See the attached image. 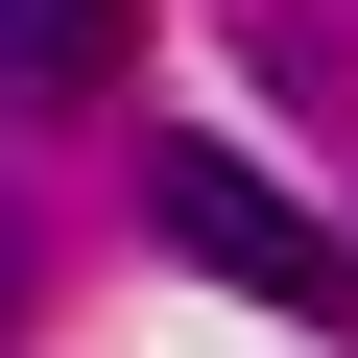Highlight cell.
Returning <instances> with one entry per match:
<instances>
[{"mask_svg":"<svg viewBox=\"0 0 358 358\" xmlns=\"http://www.w3.org/2000/svg\"><path fill=\"white\" fill-rule=\"evenodd\" d=\"M143 215H167V263H215L263 310H334V215H287L239 143H143Z\"/></svg>","mask_w":358,"mask_h":358,"instance_id":"cell-1","label":"cell"},{"mask_svg":"<svg viewBox=\"0 0 358 358\" xmlns=\"http://www.w3.org/2000/svg\"><path fill=\"white\" fill-rule=\"evenodd\" d=\"M120 48H143V0H0V120H72V96H120Z\"/></svg>","mask_w":358,"mask_h":358,"instance_id":"cell-2","label":"cell"}]
</instances>
